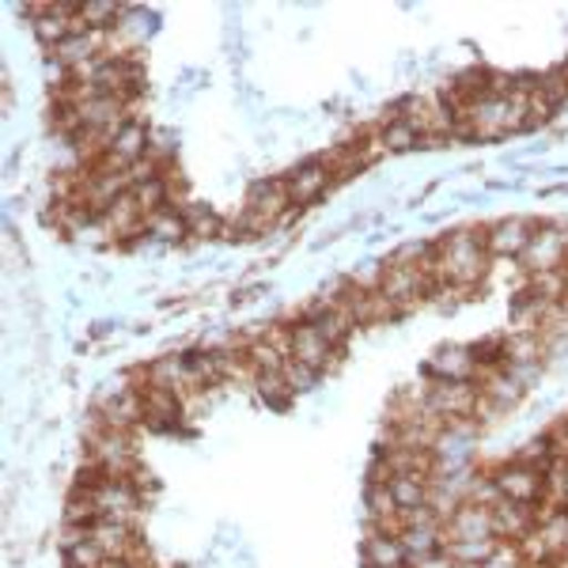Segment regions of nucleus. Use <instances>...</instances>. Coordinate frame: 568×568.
Instances as JSON below:
<instances>
[{
  "label": "nucleus",
  "instance_id": "9",
  "mask_svg": "<svg viewBox=\"0 0 568 568\" xmlns=\"http://www.w3.org/2000/svg\"><path fill=\"white\" fill-rule=\"evenodd\" d=\"M493 538V511L474 500H463L452 516L444 519V546L447 542H481Z\"/></svg>",
  "mask_w": 568,
  "mask_h": 568
},
{
  "label": "nucleus",
  "instance_id": "23",
  "mask_svg": "<svg viewBox=\"0 0 568 568\" xmlns=\"http://www.w3.org/2000/svg\"><path fill=\"white\" fill-rule=\"evenodd\" d=\"M122 8L125 4H110V0H84L77 20L84 31H114V23L122 20Z\"/></svg>",
  "mask_w": 568,
  "mask_h": 568
},
{
  "label": "nucleus",
  "instance_id": "4",
  "mask_svg": "<svg viewBox=\"0 0 568 568\" xmlns=\"http://www.w3.org/2000/svg\"><path fill=\"white\" fill-rule=\"evenodd\" d=\"M439 288L433 273L425 270H394L387 265V277H383V296L390 300L394 307H398V315H409L417 304H425V300H433V292Z\"/></svg>",
  "mask_w": 568,
  "mask_h": 568
},
{
  "label": "nucleus",
  "instance_id": "19",
  "mask_svg": "<svg viewBox=\"0 0 568 568\" xmlns=\"http://www.w3.org/2000/svg\"><path fill=\"white\" fill-rule=\"evenodd\" d=\"M546 364V342L538 329H516V334L504 337V368L511 364Z\"/></svg>",
  "mask_w": 568,
  "mask_h": 568
},
{
  "label": "nucleus",
  "instance_id": "33",
  "mask_svg": "<svg viewBox=\"0 0 568 568\" xmlns=\"http://www.w3.org/2000/svg\"><path fill=\"white\" fill-rule=\"evenodd\" d=\"M409 568H459L452 561V557L444 554V549H439V554H433V557H420V561H414Z\"/></svg>",
  "mask_w": 568,
  "mask_h": 568
},
{
  "label": "nucleus",
  "instance_id": "26",
  "mask_svg": "<svg viewBox=\"0 0 568 568\" xmlns=\"http://www.w3.org/2000/svg\"><path fill=\"white\" fill-rule=\"evenodd\" d=\"M527 296H535L538 304H557V300H568V281L565 273H530V284H527Z\"/></svg>",
  "mask_w": 568,
  "mask_h": 568
},
{
  "label": "nucleus",
  "instance_id": "21",
  "mask_svg": "<svg viewBox=\"0 0 568 568\" xmlns=\"http://www.w3.org/2000/svg\"><path fill=\"white\" fill-rule=\"evenodd\" d=\"M390 497L398 504V511L425 508L428 497H433V478H417V474H402V478H390Z\"/></svg>",
  "mask_w": 568,
  "mask_h": 568
},
{
  "label": "nucleus",
  "instance_id": "22",
  "mask_svg": "<svg viewBox=\"0 0 568 568\" xmlns=\"http://www.w3.org/2000/svg\"><path fill=\"white\" fill-rule=\"evenodd\" d=\"M375 133H379V144H383V152H387V155L414 152L420 144V133L406 122V118H387V122H383Z\"/></svg>",
  "mask_w": 568,
  "mask_h": 568
},
{
  "label": "nucleus",
  "instance_id": "36",
  "mask_svg": "<svg viewBox=\"0 0 568 568\" xmlns=\"http://www.w3.org/2000/svg\"><path fill=\"white\" fill-rule=\"evenodd\" d=\"M565 428H568V417H565Z\"/></svg>",
  "mask_w": 568,
  "mask_h": 568
},
{
  "label": "nucleus",
  "instance_id": "14",
  "mask_svg": "<svg viewBox=\"0 0 568 568\" xmlns=\"http://www.w3.org/2000/svg\"><path fill=\"white\" fill-rule=\"evenodd\" d=\"M95 414L106 428H122L133 433L136 425H144V398L141 387H130L122 394H110V398H95Z\"/></svg>",
  "mask_w": 568,
  "mask_h": 568
},
{
  "label": "nucleus",
  "instance_id": "31",
  "mask_svg": "<svg viewBox=\"0 0 568 568\" xmlns=\"http://www.w3.org/2000/svg\"><path fill=\"white\" fill-rule=\"evenodd\" d=\"M481 568H527L524 554H519L516 542H497V549L489 554V561H485Z\"/></svg>",
  "mask_w": 568,
  "mask_h": 568
},
{
  "label": "nucleus",
  "instance_id": "3",
  "mask_svg": "<svg viewBox=\"0 0 568 568\" xmlns=\"http://www.w3.org/2000/svg\"><path fill=\"white\" fill-rule=\"evenodd\" d=\"M568 262V227L565 224H538L524 251L527 273H557Z\"/></svg>",
  "mask_w": 568,
  "mask_h": 568
},
{
  "label": "nucleus",
  "instance_id": "20",
  "mask_svg": "<svg viewBox=\"0 0 568 568\" xmlns=\"http://www.w3.org/2000/svg\"><path fill=\"white\" fill-rule=\"evenodd\" d=\"M144 235H149L152 243H182L190 235L186 216H182L179 205L160 209V213L144 216Z\"/></svg>",
  "mask_w": 568,
  "mask_h": 568
},
{
  "label": "nucleus",
  "instance_id": "24",
  "mask_svg": "<svg viewBox=\"0 0 568 568\" xmlns=\"http://www.w3.org/2000/svg\"><path fill=\"white\" fill-rule=\"evenodd\" d=\"M254 390H258V398L265 402V406L273 409H284L296 394H292L288 379H284V372H254Z\"/></svg>",
  "mask_w": 568,
  "mask_h": 568
},
{
  "label": "nucleus",
  "instance_id": "34",
  "mask_svg": "<svg viewBox=\"0 0 568 568\" xmlns=\"http://www.w3.org/2000/svg\"><path fill=\"white\" fill-rule=\"evenodd\" d=\"M557 568H568V554L561 557V561H557Z\"/></svg>",
  "mask_w": 568,
  "mask_h": 568
},
{
  "label": "nucleus",
  "instance_id": "16",
  "mask_svg": "<svg viewBox=\"0 0 568 568\" xmlns=\"http://www.w3.org/2000/svg\"><path fill=\"white\" fill-rule=\"evenodd\" d=\"M149 141H152V133H149V125H141L136 118H130V122L122 125V130L114 133V141H110V155H106V163H114V168H136L141 160H149Z\"/></svg>",
  "mask_w": 568,
  "mask_h": 568
},
{
  "label": "nucleus",
  "instance_id": "2",
  "mask_svg": "<svg viewBox=\"0 0 568 568\" xmlns=\"http://www.w3.org/2000/svg\"><path fill=\"white\" fill-rule=\"evenodd\" d=\"M425 402H428V409H433V414L444 420V425H452V420H466V417L478 414L481 390H478V383H439V379H428Z\"/></svg>",
  "mask_w": 568,
  "mask_h": 568
},
{
  "label": "nucleus",
  "instance_id": "5",
  "mask_svg": "<svg viewBox=\"0 0 568 568\" xmlns=\"http://www.w3.org/2000/svg\"><path fill=\"white\" fill-rule=\"evenodd\" d=\"M493 481H497L500 497L504 500H516V504H530V508H538L542 504V470H535V466H524L516 459H508L497 470H489Z\"/></svg>",
  "mask_w": 568,
  "mask_h": 568
},
{
  "label": "nucleus",
  "instance_id": "15",
  "mask_svg": "<svg viewBox=\"0 0 568 568\" xmlns=\"http://www.w3.org/2000/svg\"><path fill=\"white\" fill-rule=\"evenodd\" d=\"M136 375H141V387L179 390L182 398H190V356H186V353L155 356V361L149 364V368H141Z\"/></svg>",
  "mask_w": 568,
  "mask_h": 568
},
{
  "label": "nucleus",
  "instance_id": "28",
  "mask_svg": "<svg viewBox=\"0 0 568 568\" xmlns=\"http://www.w3.org/2000/svg\"><path fill=\"white\" fill-rule=\"evenodd\" d=\"M538 95L546 99L549 106H565L568 103V69H554L546 77H538Z\"/></svg>",
  "mask_w": 568,
  "mask_h": 568
},
{
  "label": "nucleus",
  "instance_id": "37",
  "mask_svg": "<svg viewBox=\"0 0 568 568\" xmlns=\"http://www.w3.org/2000/svg\"><path fill=\"white\" fill-rule=\"evenodd\" d=\"M565 69H568V65H565Z\"/></svg>",
  "mask_w": 568,
  "mask_h": 568
},
{
  "label": "nucleus",
  "instance_id": "35",
  "mask_svg": "<svg viewBox=\"0 0 568 568\" xmlns=\"http://www.w3.org/2000/svg\"><path fill=\"white\" fill-rule=\"evenodd\" d=\"M459 568H481V565H459Z\"/></svg>",
  "mask_w": 568,
  "mask_h": 568
},
{
  "label": "nucleus",
  "instance_id": "1",
  "mask_svg": "<svg viewBox=\"0 0 568 568\" xmlns=\"http://www.w3.org/2000/svg\"><path fill=\"white\" fill-rule=\"evenodd\" d=\"M489 246H485V227H463L452 232L447 240L436 243V262H433V277L436 284H447L455 292H470L478 288L489 273Z\"/></svg>",
  "mask_w": 568,
  "mask_h": 568
},
{
  "label": "nucleus",
  "instance_id": "13",
  "mask_svg": "<svg viewBox=\"0 0 568 568\" xmlns=\"http://www.w3.org/2000/svg\"><path fill=\"white\" fill-rule=\"evenodd\" d=\"M284 186H288L292 205L304 209V205L318 201L329 186H334V175L326 171L323 160H307V163H300V168H292L288 175H284Z\"/></svg>",
  "mask_w": 568,
  "mask_h": 568
},
{
  "label": "nucleus",
  "instance_id": "7",
  "mask_svg": "<svg viewBox=\"0 0 568 568\" xmlns=\"http://www.w3.org/2000/svg\"><path fill=\"white\" fill-rule=\"evenodd\" d=\"M530 235H535V220L504 216L485 227V246H489L493 258H524Z\"/></svg>",
  "mask_w": 568,
  "mask_h": 568
},
{
  "label": "nucleus",
  "instance_id": "25",
  "mask_svg": "<svg viewBox=\"0 0 568 568\" xmlns=\"http://www.w3.org/2000/svg\"><path fill=\"white\" fill-rule=\"evenodd\" d=\"M182 216H186V227L194 240H213V235H224V216L213 213L209 205H194V201H186L182 205Z\"/></svg>",
  "mask_w": 568,
  "mask_h": 568
},
{
  "label": "nucleus",
  "instance_id": "12",
  "mask_svg": "<svg viewBox=\"0 0 568 568\" xmlns=\"http://www.w3.org/2000/svg\"><path fill=\"white\" fill-rule=\"evenodd\" d=\"M254 216H262L265 224H281L284 216L292 213V197H288V186H284V179H258L251 190H246V205Z\"/></svg>",
  "mask_w": 568,
  "mask_h": 568
},
{
  "label": "nucleus",
  "instance_id": "11",
  "mask_svg": "<svg viewBox=\"0 0 568 568\" xmlns=\"http://www.w3.org/2000/svg\"><path fill=\"white\" fill-rule=\"evenodd\" d=\"M141 398H144V425L152 433H175L179 420L186 417V398L179 390L141 387Z\"/></svg>",
  "mask_w": 568,
  "mask_h": 568
},
{
  "label": "nucleus",
  "instance_id": "32",
  "mask_svg": "<svg viewBox=\"0 0 568 568\" xmlns=\"http://www.w3.org/2000/svg\"><path fill=\"white\" fill-rule=\"evenodd\" d=\"M542 372H546V364H542V361H538V364H511V368H508V375H511V379H516L524 390L538 387V383H542Z\"/></svg>",
  "mask_w": 568,
  "mask_h": 568
},
{
  "label": "nucleus",
  "instance_id": "30",
  "mask_svg": "<svg viewBox=\"0 0 568 568\" xmlns=\"http://www.w3.org/2000/svg\"><path fill=\"white\" fill-rule=\"evenodd\" d=\"M383 277H387V262H361L349 273L353 288H361V292H379L383 288Z\"/></svg>",
  "mask_w": 568,
  "mask_h": 568
},
{
  "label": "nucleus",
  "instance_id": "6",
  "mask_svg": "<svg viewBox=\"0 0 568 568\" xmlns=\"http://www.w3.org/2000/svg\"><path fill=\"white\" fill-rule=\"evenodd\" d=\"M292 361L307 364V368H318L326 375V372L342 368L345 349H334L311 323H296L292 326Z\"/></svg>",
  "mask_w": 568,
  "mask_h": 568
},
{
  "label": "nucleus",
  "instance_id": "18",
  "mask_svg": "<svg viewBox=\"0 0 568 568\" xmlns=\"http://www.w3.org/2000/svg\"><path fill=\"white\" fill-rule=\"evenodd\" d=\"M398 538H402V549H406L409 565L444 549V527L439 524H406L398 530Z\"/></svg>",
  "mask_w": 568,
  "mask_h": 568
},
{
  "label": "nucleus",
  "instance_id": "17",
  "mask_svg": "<svg viewBox=\"0 0 568 568\" xmlns=\"http://www.w3.org/2000/svg\"><path fill=\"white\" fill-rule=\"evenodd\" d=\"M364 568H406L409 557L402 549V538L390 535V530H372L368 527V538H364Z\"/></svg>",
  "mask_w": 568,
  "mask_h": 568
},
{
  "label": "nucleus",
  "instance_id": "27",
  "mask_svg": "<svg viewBox=\"0 0 568 568\" xmlns=\"http://www.w3.org/2000/svg\"><path fill=\"white\" fill-rule=\"evenodd\" d=\"M493 549H497V538H481V542H447L444 554L455 565H485Z\"/></svg>",
  "mask_w": 568,
  "mask_h": 568
},
{
  "label": "nucleus",
  "instance_id": "8",
  "mask_svg": "<svg viewBox=\"0 0 568 568\" xmlns=\"http://www.w3.org/2000/svg\"><path fill=\"white\" fill-rule=\"evenodd\" d=\"M428 379L439 383H474L478 379V361H474L470 345H439L425 364Z\"/></svg>",
  "mask_w": 568,
  "mask_h": 568
},
{
  "label": "nucleus",
  "instance_id": "10",
  "mask_svg": "<svg viewBox=\"0 0 568 568\" xmlns=\"http://www.w3.org/2000/svg\"><path fill=\"white\" fill-rule=\"evenodd\" d=\"M493 538L497 542H524L530 530L538 527V508H530V504H516V500H497L493 504Z\"/></svg>",
  "mask_w": 568,
  "mask_h": 568
},
{
  "label": "nucleus",
  "instance_id": "29",
  "mask_svg": "<svg viewBox=\"0 0 568 568\" xmlns=\"http://www.w3.org/2000/svg\"><path fill=\"white\" fill-rule=\"evenodd\" d=\"M281 372H284V379H288L292 394H311V390L318 387V379H323V372L307 368V364H300V361H288Z\"/></svg>",
  "mask_w": 568,
  "mask_h": 568
}]
</instances>
